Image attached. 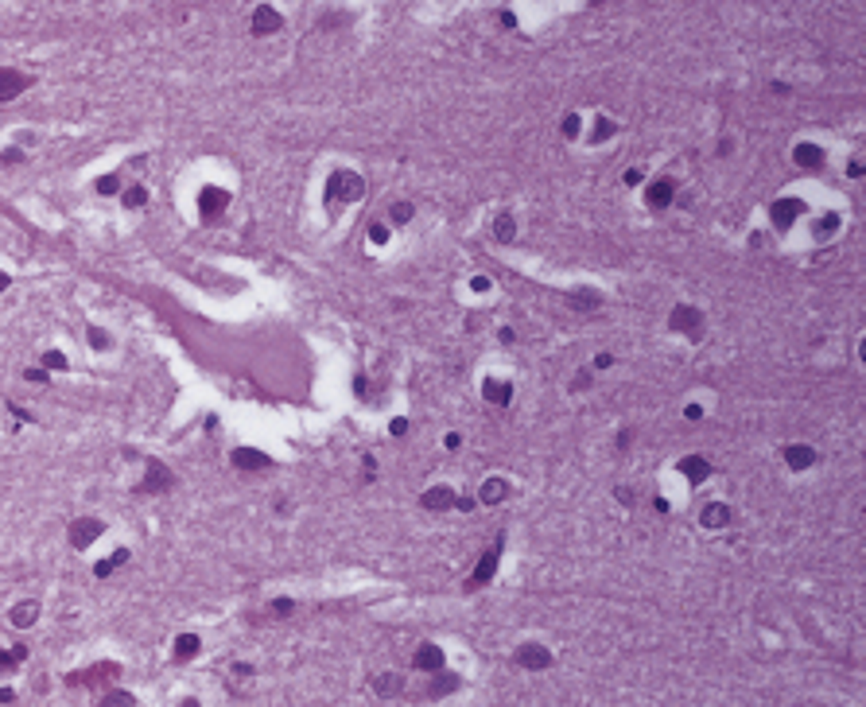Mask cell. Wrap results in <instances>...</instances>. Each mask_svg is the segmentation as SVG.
<instances>
[{
    "label": "cell",
    "instance_id": "41",
    "mask_svg": "<svg viewBox=\"0 0 866 707\" xmlns=\"http://www.w3.org/2000/svg\"><path fill=\"white\" fill-rule=\"evenodd\" d=\"M28 381L31 385H43V381H47V369H28Z\"/></svg>",
    "mask_w": 866,
    "mask_h": 707
},
{
    "label": "cell",
    "instance_id": "3",
    "mask_svg": "<svg viewBox=\"0 0 866 707\" xmlns=\"http://www.w3.org/2000/svg\"><path fill=\"white\" fill-rule=\"evenodd\" d=\"M497 564H502V536H497V541L482 552V560H478V568H474V575H470L466 587H486V583L497 575Z\"/></svg>",
    "mask_w": 866,
    "mask_h": 707
},
{
    "label": "cell",
    "instance_id": "25",
    "mask_svg": "<svg viewBox=\"0 0 866 707\" xmlns=\"http://www.w3.org/2000/svg\"><path fill=\"white\" fill-rule=\"evenodd\" d=\"M793 159H797L800 167H820L824 164V152H820L816 144H797L793 148Z\"/></svg>",
    "mask_w": 866,
    "mask_h": 707
},
{
    "label": "cell",
    "instance_id": "2",
    "mask_svg": "<svg viewBox=\"0 0 866 707\" xmlns=\"http://www.w3.org/2000/svg\"><path fill=\"white\" fill-rule=\"evenodd\" d=\"M101 532H105V521H98V517H78V521H70V544H74V548H89V544L98 541Z\"/></svg>",
    "mask_w": 866,
    "mask_h": 707
},
{
    "label": "cell",
    "instance_id": "12",
    "mask_svg": "<svg viewBox=\"0 0 866 707\" xmlns=\"http://www.w3.org/2000/svg\"><path fill=\"white\" fill-rule=\"evenodd\" d=\"M412 665L420 668V672H435V668H443V649L435 645V641H423V645L416 649Z\"/></svg>",
    "mask_w": 866,
    "mask_h": 707
},
{
    "label": "cell",
    "instance_id": "1",
    "mask_svg": "<svg viewBox=\"0 0 866 707\" xmlns=\"http://www.w3.org/2000/svg\"><path fill=\"white\" fill-rule=\"evenodd\" d=\"M357 198H365V183L357 171L342 167V171H335L326 179V207H330V214L338 210V202H357Z\"/></svg>",
    "mask_w": 866,
    "mask_h": 707
},
{
    "label": "cell",
    "instance_id": "4",
    "mask_svg": "<svg viewBox=\"0 0 866 707\" xmlns=\"http://www.w3.org/2000/svg\"><path fill=\"white\" fill-rule=\"evenodd\" d=\"M284 28V16L272 8V4H260V8H253V20H249V31H253L256 40L260 35H276V31Z\"/></svg>",
    "mask_w": 866,
    "mask_h": 707
},
{
    "label": "cell",
    "instance_id": "40",
    "mask_svg": "<svg viewBox=\"0 0 866 707\" xmlns=\"http://www.w3.org/2000/svg\"><path fill=\"white\" fill-rule=\"evenodd\" d=\"M497 20H502L505 28H517V16H513V8H497Z\"/></svg>",
    "mask_w": 866,
    "mask_h": 707
},
{
    "label": "cell",
    "instance_id": "32",
    "mask_svg": "<svg viewBox=\"0 0 866 707\" xmlns=\"http://www.w3.org/2000/svg\"><path fill=\"white\" fill-rule=\"evenodd\" d=\"M121 191V175H101L98 179V195H117Z\"/></svg>",
    "mask_w": 866,
    "mask_h": 707
},
{
    "label": "cell",
    "instance_id": "16",
    "mask_svg": "<svg viewBox=\"0 0 866 707\" xmlns=\"http://www.w3.org/2000/svg\"><path fill=\"white\" fill-rule=\"evenodd\" d=\"M482 396L490 404H497V408H509V401H513V385L509 381H497V377H490V381L482 385Z\"/></svg>",
    "mask_w": 866,
    "mask_h": 707
},
{
    "label": "cell",
    "instance_id": "51",
    "mask_svg": "<svg viewBox=\"0 0 866 707\" xmlns=\"http://www.w3.org/2000/svg\"><path fill=\"white\" fill-rule=\"evenodd\" d=\"M8 284H12V276H8V272H0V292H4Z\"/></svg>",
    "mask_w": 866,
    "mask_h": 707
},
{
    "label": "cell",
    "instance_id": "29",
    "mask_svg": "<svg viewBox=\"0 0 866 707\" xmlns=\"http://www.w3.org/2000/svg\"><path fill=\"white\" fill-rule=\"evenodd\" d=\"M836 229H839V214H824V218L816 222V237H820V241H827V237L836 234Z\"/></svg>",
    "mask_w": 866,
    "mask_h": 707
},
{
    "label": "cell",
    "instance_id": "20",
    "mask_svg": "<svg viewBox=\"0 0 866 707\" xmlns=\"http://www.w3.org/2000/svg\"><path fill=\"white\" fill-rule=\"evenodd\" d=\"M12 626L16 629H28V626H35V618H39V602H16V606H12Z\"/></svg>",
    "mask_w": 866,
    "mask_h": 707
},
{
    "label": "cell",
    "instance_id": "36",
    "mask_svg": "<svg viewBox=\"0 0 866 707\" xmlns=\"http://www.w3.org/2000/svg\"><path fill=\"white\" fill-rule=\"evenodd\" d=\"M109 342H113V338H109L105 331H98V326H89V346H98V350H109Z\"/></svg>",
    "mask_w": 866,
    "mask_h": 707
},
{
    "label": "cell",
    "instance_id": "34",
    "mask_svg": "<svg viewBox=\"0 0 866 707\" xmlns=\"http://www.w3.org/2000/svg\"><path fill=\"white\" fill-rule=\"evenodd\" d=\"M24 657H28V649L16 645L12 653H0V668H16V661H24Z\"/></svg>",
    "mask_w": 866,
    "mask_h": 707
},
{
    "label": "cell",
    "instance_id": "17",
    "mask_svg": "<svg viewBox=\"0 0 866 707\" xmlns=\"http://www.w3.org/2000/svg\"><path fill=\"white\" fill-rule=\"evenodd\" d=\"M420 505H423V509H454V490H447V486H432V490H423Z\"/></svg>",
    "mask_w": 866,
    "mask_h": 707
},
{
    "label": "cell",
    "instance_id": "24",
    "mask_svg": "<svg viewBox=\"0 0 866 707\" xmlns=\"http://www.w3.org/2000/svg\"><path fill=\"white\" fill-rule=\"evenodd\" d=\"M459 684H463V680L454 677V672H443V668H435V680H432V688H427V696H432V699H439V696H447V692H454Z\"/></svg>",
    "mask_w": 866,
    "mask_h": 707
},
{
    "label": "cell",
    "instance_id": "19",
    "mask_svg": "<svg viewBox=\"0 0 866 707\" xmlns=\"http://www.w3.org/2000/svg\"><path fill=\"white\" fill-rule=\"evenodd\" d=\"M699 521H703V529H723V525L730 521V509L723 505V501H707L703 513H699Z\"/></svg>",
    "mask_w": 866,
    "mask_h": 707
},
{
    "label": "cell",
    "instance_id": "38",
    "mask_svg": "<svg viewBox=\"0 0 866 707\" xmlns=\"http://www.w3.org/2000/svg\"><path fill=\"white\" fill-rule=\"evenodd\" d=\"M579 128H583V121L575 117V113H567V117H563V137H579Z\"/></svg>",
    "mask_w": 866,
    "mask_h": 707
},
{
    "label": "cell",
    "instance_id": "45",
    "mask_svg": "<svg viewBox=\"0 0 866 707\" xmlns=\"http://www.w3.org/2000/svg\"><path fill=\"white\" fill-rule=\"evenodd\" d=\"M863 171H866V167H863V159H851V167H847V175H851V179H858V175H863Z\"/></svg>",
    "mask_w": 866,
    "mask_h": 707
},
{
    "label": "cell",
    "instance_id": "23",
    "mask_svg": "<svg viewBox=\"0 0 866 707\" xmlns=\"http://www.w3.org/2000/svg\"><path fill=\"white\" fill-rule=\"evenodd\" d=\"M563 299H567V304L575 307V311H594V307L602 304V295H599V292H591V288H575V292H567Z\"/></svg>",
    "mask_w": 866,
    "mask_h": 707
},
{
    "label": "cell",
    "instance_id": "14",
    "mask_svg": "<svg viewBox=\"0 0 866 707\" xmlns=\"http://www.w3.org/2000/svg\"><path fill=\"white\" fill-rule=\"evenodd\" d=\"M676 198V183L672 179H657V183H649V191H645V202H649L653 210H664Z\"/></svg>",
    "mask_w": 866,
    "mask_h": 707
},
{
    "label": "cell",
    "instance_id": "30",
    "mask_svg": "<svg viewBox=\"0 0 866 707\" xmlns=\"http://www.w3.org/2000/svg\"><path fill=\"white\" fill-rule=\"evenodd\" d=\"M614 132H618V125H614V121H606V117H599V121H594V137H591V140H594V144H602V140H610Z\"/></svg>",
    "mask_w": 866,
    "mask_h": 707
},
{
    "label": "cell",
    "instance_id": "22",
    "mask_svg": "<svg viewBox=\"0 0 866 707\" xmlns=\"http://www.w3.org/2000/svg\"><path fill=\"white\" fill-rule=\"evenodd\" d=\"M128 560H132V556H128V548H117L113 556H105V560L94 564V575H98V579H109V575H113L117 568H125Z\"/></svg>",
    "mask_w": 866,
    "mask_h": 707
},
{
    "label": "cell",
    "instance_id": "47",
    "mask_svg": "<svg viewBox=\"0 0 866 707\" xmlns=\"http://www.w3.org/2000/svg\"><path fill=\"white\" fill-rule=\"evenodd\" d=\"M594 365H599V369H610V365H614V354H599V358H594Z\"/></svg>",
    "mask_w": 866,
    "mask_h": 707
},
{
    "label": "cell",
    "instance_id": "7",
    "mask_svg": "<svg viewBox=\"0 0 866 707\" xmlns=\"http://www.w3.org/2000/svg\"><path fill=\"white\" fill-rule=\"evenodd\" d=\"M28 86H31V74H20V70H12V67H0V101L20 98Z\"/></svg>",
    "mask_w": 866,
    "mask_h": 707
},
{
    "label": "cell",
    "instance_id": "10",
    "mask_svg": "<svg viewBox=\"0 0 866 707\" xmlns=\"http://www.w3.org/2000/svg\"><path fill=\"white\" fill-rule=\"evenodd\" d=\"M699 323H703V315L696 311V307H672V315H669V326L676 334H699Z\"/></svg>",
    "mask_w": 866,
    "mask_h": 707
},
{
    "label": "cell",
    "instance_id": "37",
    "mask_svg": "<svg viewBox=\"0 0 866 707\" xmlns=\"http://www.w3.org/2000/svg\"><path fill=\"white\" fill-rule=\"evenodd\" d=\"M369 237H373V245H385V241H389V226H381V222H369Z\"/></svg>",
    "mask_w": 866,
    "mask_h": 707
},
{
    "label": "cell",
    "instance_id": "5",
    "mask_svg": "<svg viewBox=\"0 0 866 707\" xmlns=\"http://www.w3.org/2000/svg\"><path fill=\"white\" fill-rule=\"evenodd\" d=\"M229 207V195L222 187H202V195H198V214H202V222H214L218 214H226Z\"/></svg>",
    "mask_w": 866,
    "mask_h": 707
},
{
    "label": "cell",
    "instance_id": "13",
    "mask_svg": "<svg viewBox=\"0 0 866 707\" xmlns=\"http://www.w3.org/2000/svg\"><path fill=\"white\" fill-rule=\"evenodd\" d=\"M517 665H521V668H548L551 665V653L544 645H536V641H529V645L517 649Z\"/></svg>",
    "mask_w": 866,
    "mask_h": 707
},
{
    "label": "cell",
    "instance_id": "9",
    "mask_svg": "<svg viewBox=\"0 0 866 707\" xmlns=\"http://www.w3.org/2000/svg\"><path fill=\"white\" fill-rule=\"evenodd\" d=\"M171 486H175V474H171L164 462L152 459L148 462V482H140V494H164V490H171Z\"/></svg>",
    "mask_w": 866,
    "mask_h": 707
},
{
    "label": "cell",
    "instance_id": "43",
    "mask_svg": "<svg viewBox=\"0 0 866 707\" xmlns=\"http://www.w3.org/2000/svg\"><path fill=\"white\" fill-rule=\"evenodd\" d=\"M404 432H408V420H393V424H389V435H404Z\"/></svg>",
    "mask_w": 866,
    "mask_h": 707
},
{
    "label": "cell",
    "instance_id": "8",
    "mask_svg": "<svg viewBox=\"0 0 866 707\" xmlns=\"http://www.w3.org/2000/svg\"><path fill=\"white\" fill-rule=\"evenodd\" d=\"M229 462H233L237 471H268V466H272V455L256 451V447H237V451L229 455Z\"/></svg>",
    "mask_w": 866,
    "mask_h": 707
},
{
    "label": "cell",
    "instance_id": "6",
    "mask_svg": "<svg viewBox=\"0 0 866 707\" xmlns=\"http://www.w3.org/2000/svg\"><path fill=\"white\" fill-rule=\"evenodd\" d=\"M800 214H804V198H777V202L769 207V218H773V226L777 229H788Z\"/></svg>",
    "mask_w": 866,
    "mask_h": 707
},
{
    "label": "cell",
    "instance_id": "49",
    "mask_svg": "<svg viewBox=\"0 0 866 707\" xmlns=\"http://www.w3.org/2000/svg\"><path fill=\"white\" fill-rule=\"evenodd\" d=\"M454 509H474V498H454Z\"/></svg>",
    "mask_w": 866,
    "mask_h": 707
},
{
    "label": "cell",
    "instance_id": "26",
    "mask_svg": "<svg viewBox=\"0 0 866 707\" xmlns=\"http://www.w3.org/2000/svg\"><path fill=\"white\" fill-rule=\"evenodd\" d=\"M198 645H202V641H198V634H183V638L175 641V661H191L198 653Z\"/></svg>",
    "mask_w": 866,
    "mask_h": 707
},
{
    "label": "cell",
    "instance_id": "11",
    "mask_svg": "<svg viewBox=\"0 0 866 707\" xmlns=\"http://www.w3.org/2000/svg\"><path fill=\"white\" fill-rule=\"evenodd\" d=\"M676 466H680V474H684L691 486H699V482H707V478H711V462H707V459H699V455H684Z\"/></svg>",
    "mask_w": 866,
    "mask_h": 707
},
{
    "label": "cell",
    "instance_id": "15",
    "mask_svg": "<svg viewBox=\"0 0 866 707\" xmlns=\"http://www.w3.org/2000/svg\"><path fill=\"white\" fill-rule=\"evenodd\" d=\"M785 462H788V471H808V466L816 462V451H812L808 443H788V447H785Z\"/></svg>",
    "mask_w": 866,
    "mask_h": 707
},
{
    "label": "cell",
    "instance_id": "39",
    "mask_svg": "<svg viewBox=\"0 0 866 707\" xmlns=\"http://www.w3.org/2000/svg\"><path fill=\"white\" fill-rule=\"evenodd\" d=\"M0 164H24V152L20 148H8V152H0Z\"/></svg>",
    "mask_w": 866,
    "mask_h": 707
},
{
    "label": "cell",
    "instance_id": "28",
    "mask_svg": "<svg viewBox=\"0 0 866 707\" xmlns=\"http://www.w3.org/2000/svg\"><path fill=\"white\" fill-rule=\"evenodd\" d=\"M121 202H125L128 210H140L144 202H148V191H144V187H128V191H121Z\"/></svg>",
    "mask_w": 866,
    "mask_h": 707
},
{
    "label": "cell",
    "instance_id": "48",
    "mask_svg": "<svg viewBox=\"0 0 866 707\" xmlns=\"http://www.w3.org/2000/svg\"><path fill=\"white\" fill-rule=\"evenodd\" d=\"M684 416H688V420H703V408H699V404H688V412Z\"/></svg>",
    "mask_w": 866,
    "mask_h": 707
},
{
    "label": "cell",
    "instance_id": "27",
    "mask_svg": "<svg viewBox=\"0 0 866 707\" xmlns=\"http://www.w3.org/2000/svg\"><path fill=\"white\" fill-rule=\"evenodd\" d=\"M493 237H497V241H513V237H517V222H513L509 214H497L493 218Z\"/></svg>",
    "mask_w": 866,
    "mask_h": 707
},
{
    "label": "cell",
    "instance_id": "50",
    "mask_svg": "<svg viewBox=\"0 0 866 707\" xmlns=\"http://www.w3.org/2000/svg\"><path fill=\"white\" fill-rule=\"evenodd\" d=\"M12 699H16V692L12 688H0V704H12Z\"/></svg>",
    "mask_w": 866,
    "mask_h": 707
},
{
    "label": "cell",
    "instance_id": "46",
    "mask_svg": "<svg viewBox=\"0 0 866 707\" xmlns=\"http://www.w3.org/2000/svg\"><path fill=\"white\" fill-rule=\"evenodd\" d=\"M470 288H474V292H490V280H486V276H474Z\"/></svg>",
    "mask_w": 866,
    "mask_h": 707
},
{
    "label": "cell",
    "instance_id": "21",
    "mask_svg": "<svg viewBox=\"0 0 866 707\" xmlns=\"http://www.w3.org/2000/svg\"><path fill=\"white\" fill-rule=\"evenodd\" d=\"M509 498V482L505 478H486L482 482V494H478V501H486V505H497V501Z\"/></svg>",
    "mask_w": 866,
    "mask_h": 707
},
{
    "label": "cell",
    "instance_id": "35",
    "mask_svg": "<svg viewBox=\"0 0 866 707\" xmlns=\"http://www.w3.org/2000/svg\"><path fill=\"white\" fill-rule=\"evenodd\" d=\"M389 214H393L396 226H404V222L412 218V202H393V210H389Z\"/></svg>",
    "mask_w": 866,
    "mask_h": 707
},
{
    "label": "cell",
    "instance_id": "18",
    "mask_svg": "<svg viewBox=\"0 0 866 707\" xmlns=\"http://www.w3.org/2000/svg\"><path fill=\"white\" fill-rule=\"evenodd\" d=\"M404 692V677H396V672H381V677H373V696L381 699H393Z\"/></svg>",
    "mask_w": 866,
    "mask_h": 707
},
{
    "label": "cell",
    "instance_id": "31",
    "mask_svg": "<svg viewBox=\"0 0 866 707\" xmlns=\"http://www.w3.org/2000/svg\"><path fill=\"white\" fill-rule=\"evenodd\" d=\"M43 369H67V354H62V350H47V354H43Z\"/></svg>",
    "mask_w": 866,
    "mask_h": 707
},
{
    "label": "cell",
    "instance_id": "33",
    "mask_svg": "<svg viewBox=\"0 0 866 707\" xmlns=\"http://www.w3.org/2000/svg\"><path fill=\"white\" fill-rule=\"evenodd\" d=\"M101 704H105V707H121V704H125V707H132V704H136V696H128V692H109V696L101 699Z\"/></svg>",
    "mask_w": 866,
    "mask_h": 707
},
{
    "label": "cell",
    "instance_id": "44",
    "mask_svg": "<svg viewBox=\"0 0 866 707\" xmlns=\"http://www.w3.org/2000/svg\"><path fill=\"white\" fill-rule=\"evenodd\" d=\"M614 498H618L621 505H633V490H621V486H618V490H614Z\"/></svg>",
    "mask_w": 866,
    "mask_h": 707
},
{
    "label": "cell",
    "instance_id": "42",
    "mask_svg": "<svg viewBox=\"0 0 866 707\" xmlns=\"http://www.w3.org/2000/svg\"><path fill=\"white\" fill-rule=\"evenodd\" d=\"M272 610H276V614H292V599H276Z\"/></svg>",
    "mask_w": 866,
    "mask_h": 707
}]
</instances>
